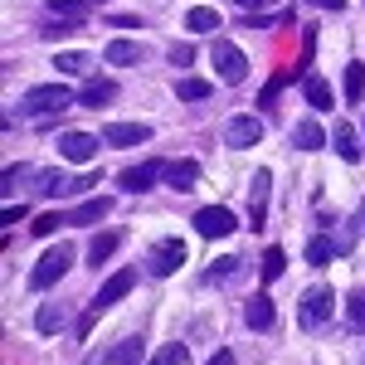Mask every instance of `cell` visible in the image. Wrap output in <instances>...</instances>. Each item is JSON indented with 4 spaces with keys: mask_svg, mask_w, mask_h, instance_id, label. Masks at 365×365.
<instances>
[{
    "mask_svg": "<svg viewBox=\"0 0 365 365\" xmlns=\"http://www.w3.org/2000/svg\"><path fill=\"white\" fill-rule=\"evenodd\" d=\"M180 263H185V239H161V244L146 249V273L151 278H170Z\"/></svg>",
    "mask_w": 365,
    "mask_h": 365,
    "instance_id": "cell-6",
    "label": "cell"
},
{
    "mask_svg": "<svg viewBox=\"0 0 365 365\" xmlns=\"http://www.w3.org/2000/svg\"><path fill=\"white\" fill-rule=\"evenodd\" d=\"M365 98V63H346V103Z\"/></svg>",
    "mask_w": 365,
    "mask_h": 365,
    "instance_id": "cell-25",
    "label": "cell"
},
{
    "mask_svg": "<svg viewBox=\"0 0 365 365\" xmlns=\"http://www.w3.org/2000/svg\"><path fill=\"white\" fill-rule=\"evenodd\" d=\"M346 312H351V327H356V331H365V287H356V292H351Z\"/></svg>",
    "mask_w": 365,
    "mask_h": 365,
    "instance_id": "cell-33",
    "label": "cell"
},
{
    "mask_svg": "<svg viewBox=\"0 0 365 365\" xmlns=\"http://www.w3.org/2000/svg\"><path fill=\"white\" fill-rule=\"evenodd\" d=\"M132 287H137V268H127V273H113V278H108L103 287H98V292H93V302H88V312H83V331H88V327H93V322H98V317H103L108 307H113V302H122Z\"/></svg>",
    "mask_w": 365,
    "mask_h": 365,
    "instance_id": "cell-2",
    "label": "cell"
},
{
    "mask_svg": "<svg viewBox=\"0 0 365 365\" xmlns=\"http://www.w3.org/2000/svg\"><path fill=\"white\" fill-rule=\"evenodd\" d=\"M63 322H68V317H63V307H39V317H34V327H39V331H49V336H54V331H63Z\"/></svg>",
    "mask_w": 365,
    "mask_h": 365,
    "instance_id": "cell-30",
    "label": "cell"
},
{
    "mask_svg": "<svg viewBox=\"0 0 365 365\" xmlns=\"http://www.w3.org/2000/svg\"><path fill=\"white\" fill-rule=\"evenodd\" d=\"M258 137H263V117L239 113V117H229V122H225V141H229V146H253Z\"/></svg>",
    "mask_w": 365,
    "mask_h": 365,
    "instance_id": "cell-10",
    "label": "cell"
},
{
    "mask_svg": "<svg viewBox=\"0 0 365 365\" xmlns=\"http://www.w3.org/2000/svg\"><path fill=\"white\" fill-rule=\"evenodd\" d=\"M141 58H146V44H141V39H113V44H108V63H117V68L141 63Z\"/></svg>",
    "mask_w": 365,
    "mask_h": 365,
    "instance_id": "cell-15",
    "label": "cell"
},
{
    "mask_svg": "<svg viewBox=\"0 0 365 365\" xmlns=\"http://www.w3.org/2000/svg\"><path fill=\"white\" fill-rule=\"evenodd\" d=\"M185 25L195 29V34H210V29H220V10H210V5H195V10L185 15Z\"/></svg>",
    "mask_w": 365,
    "mask_h": 365,
    "instance_id": "cell-24",
    "label": "cell"
},
{
    "mask_svg": "<svg viewBox=\"0 0 365 365\" xmlns=\"http://www.w3.org/2000/svg\"><path fill=\"white\" fill-rule=\"evenodd\" d=\"M166 175V166H156V161H146V166H127L122 175H117V185L122 190H132V195H141V190H151L156 180Z\"/></svg>",
    "mask_w": 365,
    "mask_h": 365,
    "instance_id": "cell-11",
    "label": "cell"
},
{
    "mask_svg": "<svg viewBox=\"0 0 365 365\" xmlns=\"http://www.w3.org/2000/svg\"><path fill=\"white\" fill-rule=\"evenodd\" d=\"M336 151H341V161H361V137H356V132H351V127H346V122H341L336 127Z\"/></svg>",
    "mask_w": 365,
    "mask_h": 365,
    "instance_id": "cell-22",
    "label": "cell"
},
{
    "mask_svg": "<svg viewBox=\"0 0 365 365\" xmlns=\"http://www.w3.org/2000/svg\"><path fill=\"white\" fill-rule=\"evenodd\" d=\"M307 103L317 108V113H331V103H336V98H331V88H327V78H317V73L307 78Z\"/></svg>",
    "mask_w": 365,
    "mask_h": 365,
    "instance_id": "cell-21",
    "label": "cell"
},
{
    "mask_svg": "<svg viewBox=\"0 0 365 365\" xmlns=\"http://www.w3.org/2000/svg\"><path fill=\"white\" fill-rule=\"evenodd\" d=\"M58 225H68V215H39V220H34V239H44V234H54Z\"/></svg>",
    "mask_w": 365,
    "mask_h": 365,
    "instance_id": "cell-35",
    "label": "cell"
},
{
    "mask_svg": "<svg viewBox=\"0 0 365 365\" xmlns=\"http://www.w3.org/2000/svg\"><path fill=\"white\" fill-rule=\"evenodd\" d=\"M113 98H117V83H113V78H93V83L78 93V103H83V108H108Z\"/></svg>",
    "mask_w": 365,
    "mask_h": 365,
    "instance_id": "cell-17",
    "label": "cell"
},
{
    "mask_svg": "<svg viewBox=\"0 0 365 365\" xmlns=\"http://www.w3.org/2000/svg\"><path fill=\"white\" fill-rule=\"evenodd\" d=\"M282 268H287V253H282V249H268V253H263V273H258V278H263V282H278Z\"/></svg>",
    "mask_w": 365,
    "mask_h": 365,
    "instance_id": "cell-28",
    "label": "cell"
},
{
    "mask_svg": "<svg viewBox=\"0 0 365 365\" xmlns=\"http://www.w3.org/2000/svg\"><path fill=\"white\" fill-rule=\"evenodd\" d=\"M49 10L54 15H68V20H83V5L78 0H49Z\"/></svg>",
    "mask_w": 365,
    "mask_h": 365,
    "instance_id": "cell-37",
    "label": "cell"
},
{
    "mask_svg": "<svg viewBox=\"0 0 365 365\" xmlns=\"http://www.w3.org/2000/svg\"><path fill=\"white\" fill-rule=\"evenodd\" d=\"M234 229H239V215H234L229 205H205V210H195V234L200 239H225Z\"/></svg>",
    "mask_w": 365,
    "mask_h": 365,
    "instance_id": "cell-7",
    "label": "cell"
},
{
    "mask_svg": "<svg viewBox=\"0 0 365 365\" xmlns=\"http://www.w3.org/2000/svg\"><path fill=\"white\" fill-rule=\"evenodd\" d=\"M58 151H63L68 161H88V156L98 151V137H88V132H63V137H58Z\"/></svg>",
    "mask_w": 365,
    "mask_h": 365,
    "instance_id": "cell-14",
    "label": "cell"
},
{
    "mask_svg": "<svg viewBox=\"0 0 365 365\" xmlns=\"http://www.w3.org/2000/svg\"><path fill=\"white\" fill-rule=\"evenodd\" d=\"M210 365H234V356H229V351H220V356H215Z\"/></svg>",
    "mask_w": 365,
    "mask_h": 365,
    "instance_id": "cell-39",
    "label": "cell"
},
{
    "mask_svg": "<svg viewBox=\"0 0 365 365\" xmlns=\"http://www.w3.org/2000/svg\"><path fill=\"white\" fill-rule=\"evenodd\" d=\"M170 63L175 68H190L195 63V44H170Z\"/></svg>",
    "mask_w": 365,
    "mask_h": 365,
    "instance_id": "cell-36",
    "label": "cell"
},
{
    "mask_svg": "<svg viewBox=\"0 0 365 365\" xmlns=\"http://www.w3.org/2000/svg\"><path fill=\"white\" fill-rule=\"evenodd\" d=\"M273 312H278V307H273L268 297H253L249 307H244V322H249L253 331H268V327H273Z\"/></svg>",
    "mask_w": 365,
    "mask_h": 365,
    "instance_id": "cell-19",
    "label": "cell"
},
{
    "mask_svg": "<svg viewBox=\"0 0 365 365\" xmlns=\"http://www.w3.org/2000/svg\"><path fill=\"white\" fill-rule=\"evenodd\" d=\"M312 5H322V10H341V0H312Z\"/></svg>",
    "mask_w": 365,
    "mask_h": 365,
    "instance_id": "cell-40",
    "label": "cell"
},
{
    "mask_svg": "<svg viewBox=\"0 0 365 365\" xmlns=\"http://www.w3.org/2000/svg\"><path fill=\"white\" fill-rule=\"evenodd\" d=\"M210 58H215V73H220L225 83H244V78H249V58L239 54V44L220 39V44L210 49Z\"/></svg>",
    "mask_w": 365,
    "mask_h": 365,
    "instance_id": "cell-8",
    "label": "cell"
},
{
    "mask_svg": "<svg viewBox=\"0 0 365 365\" xmlns=\"http://www.w3.org/2000/svg\"><path fill=\"white\" fill-rule=\"evenodd\" d=\"M268 185H273V180H268V170H258V175H253V229H263V210H268Z\"/></svg>",
    "mask_w": 365,
    "mask_h": 365,
    "instance_id": "cell-20",
    "label": "cell"
},
{
    "mask_svg": "<svg viewBox=\"0 0 365 365\" xmlns=\"http://www.w3.org/2000/svg\"><path fill=\"white\" fill-rule=\"evenodd\" d=\"M117 249H122V234H117V229H103V234H93L88 263H93V268H103V263H108V258H113Z\"/></svg>",
    "mask_w": 365,
    "mask_h": 365,
    "instance_id": "cell-16",
    "label": "cell"
},
{
    "mask_svg": "<svg viewBox=\"0 0 365 365\" xmlns=\"http://www.w3.org/2000/svg\"><path fill=\"white\" fill-rule=\"evenodd\" d=\"M68 268H73V244H54V249L39 253V263L29 268V287H34V292H49Z\"/></svg>",
    "mask_w": 365,
    "mask_h": 365,
    "instance_id": "cell-1",
    "label": "cell"
},
{
    "mask_svg": "<svg viewBox=\"0 0 365 365\" xmlns=\"http://www.w3.org/2000/svg\"><path fill=\"white\" fill-rule=\"evenodd\" d=\"M146 365H190V351H185L180 341H170V346H161V351H156Z\"/></svg>",
    "mask_w": 365,
    "mask_h": 365,
    "instance_id": "cell-27",
    "label": "cell"
},
{
    "mask_svg": "<svg viewBox=\"0 0 365 365\" xmlns=\"http://www.w3.org/2000/svg\"><path fill=\"white\" fill-rule=\"evenodd\" d=\"M292 141H297L302 151H317V146H322V127H317V122H302V127L292 132Z\"/></svg>",
    "mask_w": 365,
    "mask_h": 365,
    "instance_id": "cell-31",
    "label": "cell"
},
{
    "mask_svg": "<svg viewBox=\"0 0 365 365\" xmlns=\"http://www.w3.org/2000/svg\"><path fill=\"white\" fill-rule=\"evenodd\" d=\"M54 68H58V73H88V68H93V58L78 54V49H63V54L54 58Z\"/></svg>",
    "mask_w": 365,
    "mask_h": 365,
    "instance_id": "cell-26",
    "label": "cell"
},
{
    "mask_svg": "<svg viewBox=\"0 0 365 365\" xmlns=\"http://www.w3.org/2000/svg\"><path fill=\"white\" fill-rule=\"evenodd\" d=\"M351 249V239H331V234H317V239H312L307 244V263H317V268H322V263H331V258H336V253H346Z\"/></svg>",
    "mask_w": 365,
    "mask_h": 365,
    "instance_id": "cell-13",
    "label": "cell"
},
{
    "mask_svg": "<svg viewBox=\"0 0 365 365\" xmlns=\"http://www.w3.org/2000/svg\"><path fill=\"white\" fill-rule=\"evenodd\" d=\"M195 175H200V166H195V161H170V166H166V180L175 185V190L195 185Z\"/></svg>",
    "mask_w": 365,
    "mask_h": 365,
    "instance_id": "cell-23",
    "label": "cell"
},
{
    "mask_svg": "<svg viewBox=\"0 0 365 365\" xmlns=\"http://www.w3.org/2000/svg\"><path fill=\"white\" fill-rule=\"evenodd\" d=\"M146 141V122H113L108 127V146H137Z\"/></svg>",
    "mask_w": 365,
    "mask_h": 365,
    "instance_id": "cell-18",
    "label": "cell"
},
{
    "mask_svg": "<svg viewBox=\"0 0 365 365\" xmlns=\"http://www.w3.org/2000/svg\"><path fill=\"white\" fill-rule=\"evenodd\" d=\"M239 5H244V10H273L278 0H239Z\"/></svg>",
    "mask_w": 365,
    "mask_h": 365,
    "instance_id": "cell-38",
    "label": "cell"
},
{
    "mask_svg": "<svg viewBox=\"0 0 365 365\" xmlns=\"http://www.w3.org/2000/svg\"><path fill=\"white\" fill-rule=\"evenodd\" d=\"M73 103V93L63 83H44V88H29L25 98H20V117H54V113H63Z\"/></svg>",
    "mask_w": 365,
    "mask_h": 365,
    "instance_id": "cell-3",
    "label": "cell"
},
{
    "mask_svg": "<svg viewBox=\"0 0 365 365\" xmlns=\"http://www.w3.org/2000/svg\"><path fill=\"white\" fill-rule=\"evenodd\" d=\"M98 175H63V170H34V180H29V190L34 195H78L88 190Z\"/></svg>",
    "mask_w": 365,
    "mask_h": 365,
    "instance_id": "cell-5",
    "label": "cell"
},
{
    "mask_svg": "<svg viewBox=\"0 0 365 365\" xmlns=\"http://www.w3.org/2000/svg\"><path fill=\"white\" fill-rule=\"evenodd\" d=\"M108 210H113V195H93V200H83L78 210H68V225H73V229H88V225H98Z\"/></svg>",
    "mask_w": 365,
    "mask_h": 365,
    "instance_id": "cell-12",
    "label": "cell"
},
{
    "mask_svg": "<svg viewBox=\"0 0 365 365\" xmlns=\"http://www.w3.org/2000/svg\"><path fill=\"white\" fill-rule=\"evenodd\" d=\"M141 356H146L141 336H127V341H117L113 351H93L83 365H141Z\"/></svg>",
    "mask_w": 365,
    "mask_h": 365,
    "instance_id": "cell-9",
    "label": "cell"
},
{
    "mask_svg": "<svg viewBox=\"0 0 365 365\" xmlns=\"http://www.w3.org/2000/svg\"><path fill=\"white\" fill-rule=\"evenodd\" d=\"M239 273V258H220V263H210V282H229Z\"/></svg>",
    "mask_w": 365,
    "mask_h": 365,
    "instance_id": "cell-34",
    "label": "cell"
},
{
    "mask_svg": "<svg viewBox=\"0 0 365 365\" xmlns=\"http://www.w3.org/2000/svg\"><path fill=\"white\" fill-rule=\"evenodd\" d=\"M25 180H34V170L29 166H5V180H0V195H15Z\"/></svg>",
    "mask_w": 365,
    "mask_h": 365,
    "instance_id": "cell-29",
    "label": "cell"
},
{
    "mask_svg": "<svg viewBox=\"0 0 365 365\" xmlns=\"http://www.w3.org/2000/svg\"><path fill=\"white\" fill-rule=\"evenodd\" d=\"M175 93H180L185 103H200V98H210V83H200V78H180Z\"/></svg>",
    "mask_w": 365,
    "mask_h": 365,
    "instance_id": "cell-32",
    "label": "cell"
},
{
    "mask_svg": "<svg viewBox=\"0 0 365 365\" xmlns=\"http://www.w3.org/2000/svg\"><path fill=\"white\" fill-rule=\"evenodd\" d=\"M331 312H336V292L331 287H312L307 297L297 302V322H302V331H322L331 322Z\"/></svg>",
    "mask_w": 365,
    "mask_h": 365,
    "instance_id": "cell-4",
    "label": "cell"
}]
</instances>
